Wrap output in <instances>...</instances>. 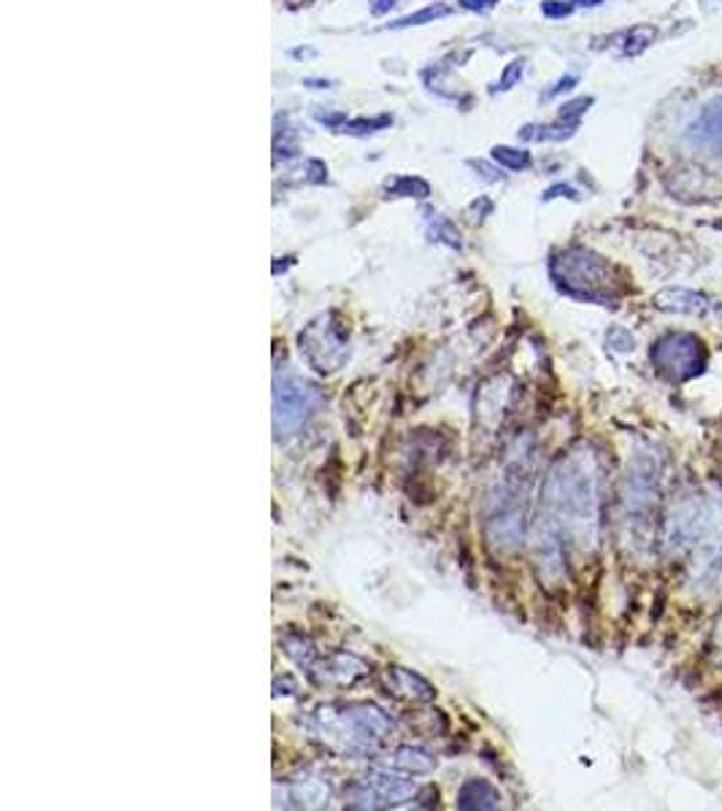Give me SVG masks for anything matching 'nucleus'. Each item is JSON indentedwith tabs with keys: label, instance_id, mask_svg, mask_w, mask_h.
I'll return each mask as SVG.
<instances>
[{
	"label": "nucleus",
	"instance_id": "f257e3e1",
	"mask_svg": "<svg viewBox=\"0 0 722 811\" xmlns=\"http://www.w3.org/2000/svg\"><path fill=\"white\" fill-rule=\"evenodd\" d=\"M598 469L593 454L573 452L549 471L544 484L542 544L560 560L568 544L590 547L598 536Z\"/></svg>",
	"mask_w": 722,
	"mask_h": 811
},
{
	"label": "nucleus",
	"instance_id": "423d86ee",
	"mask_svg": "<svg viewBox=\"0 0 722 811\" xmlns=\"http://www.w3.org/2000/svg\"><path fill=\"white\" fill-rule=\"evenodd\" d=\"M649 358H653L655 369L671 382H688L707 369V347L696 333H685V330L663 336L653 347Z\"/></svg>",
	"mask_w": 722,
	"mask_h": 811
},
{
	"label": "nucleus",
	"instance_id": "39448f33",
	"mask_svg": "<svg viewBox=\"0 0 722 811\" xmlns=\"http://www.w3.org/2000/svg\"><path fill=\"white\" fill-rule=\"evenodd\" d=\"M319 393L304 376L284 371L274 382V434L276 438H289L298 434L306 419L315 414Z\"/></svg>",
	"mask_w": 722,
	"mask_h": 811
},
{
	"label": "nucleus",
	"instance_id": "7c9ffc66",
	"mask_svg": "<svg viewBox=\"0 0 722 811\" xmlns=\"http://www.w3.org/2000/svg\"><path fill=\"white\" fill-rule=\"evenodd\" d=\"M577 9H595V6H603V0H573Z\"/></svg>",
	"mask_w": 722,
	"mask_h": 811
},
{
	"label": "nucleus",
	"instance_id": "c756f323",
	"mask_svg": "<svg viewBox=\"0 0 722 811\" xmlns=\"http://www.w3.org/2000/svg\"><path fill=\"white\" fill-rule=\"evenodd\" d=\"M304 85H306V87H311V90H328L330 81H328V79H325V81H322V79H306Z\"/></svg>",
	"mask_w": 722,
	"mask_h": 811
},
{
	"label": "nucleus",
	"instance_id": "393cba45",
	"mask_svg": "<svg viewBox=\"0 0 722 811\" xmlns=\"http://www.w3.org/2000/svg\"><path fill=\"white\" fill-rule=\"evenodd\" d=\"M571 198V200H579V193L573 187L568 185H558V187H549L547 193H544V200H553V198Z\"/></svg>",
	"mask_w": 722,
	"mask_h": 811
},
{
	"label": "nucleus",
	"instance_id": "1a4fd4ad",
	"mask_svg": "<svg viewBox=\"0 0 722 811\" xmlns=\"http://www.w3.org/2000/svg\"><path fill=\"white\" fill-rule=\"evenodd\" d=\"M685 139L692 150H698L701 155L714 157L722 163V95L709 100L701 111H698L696 120L690 122L685 130Z\"/></svg>",
	"mask_w": 722,
	"mask_h": 811
},
{
	"label": "nucleus",
	"instance_id": "4be33fe9",
	"mask_svg": "<svg viewBox=\"0 0 722 811\" xmlns=\"http://www.w3.org/2000/svg\"><path fill=\"white\" fill-rule=\"evenodd\" d=\"M430 235H434V241H444L447 246H452V250H460V233L458 230L452 228V224L447 222V219H434V230H430Z\"/></svg>",
	"mask_w": 722,
	"mask_h": 811
},
{
	"label": "nucleus",
	"instance_id": "aec40b11",
	"mask_svg": "<svg viewBox=\"0 0 722 811\" xmlns=\"http://www.w3.org/2000/svg\"><path fill=\"white\" fill-rule=\"evenodd\" d=\"M525 65H528V61H525V57H517V61L508 63L506 68H503L501 79L495 81L493 92H508V90H514V87L519 85V79H523V76H525Z\"/></svg>",
	"mask_w": 722,
	"mask_h": 811
},
{
	"label": "nucleus",
	"instance_id": "f8f14e48",
	"mask_svg": "<svg viewBox=\"0 0 722 811\" xmlns=\"http://www.w3.org/2000/svg\"><path fill=\"white\" fill-rule=\"evenodd\" d=\"M354 662L360 660L352 655H333L325 662V671H311V677H315L317 684H352L354 679H360L365 673V671H347Z\"/></svg>",
	"mask_w": 722,
	"mask_h": 811
},
{
	"label": "nucleus",
	"instance_id": "2eb2a0df",
	"mask_svg": "<svg viewBox=\"0 0 722 811\" xmlns=\"http://www.w3.org/2000/svg\"><path fill=\"white\" fill-rule=\"evenodd\" d=\"M393 768L404 774H430L436 768V760L417 747H401L393 755Z\"/></svg>",
	"mask_w": 722,
	"mask_h": 811
},
{
	"label": "nucleus",
	"instance_id": "cd10ccee",
	"mask_svg": "<svg viewBox=\"0 0 722 811\" xmlns=\"http://www.w3.org/2000/svg\"><path fill=\"white\" fill-rule=\"evenodd\" d=\"M395 3H398V0H371V14L384 17Z\"/></svg>",
	"mask_w": 722,
	"mask_h": 811
},
{
	"label": "nucleus",
	"instance_id": "ddd939ff",
	"mask_svg": "<svg viewBox=\"0 0 722 811\" xmlns=\"http://www.w3.org/2000/svg\"><path fill=\"white\" fill-rule=\"evenodd\" d=\"M387 679H390V682H393L395 695L414 698V701H428V698L436 695L434 687L425 682L423 677H417V673L406 671V668H393Z\"/></svg>",
	"mask_w": 722,
	"mask_h": 811
},
{
	"label": "nucleus",
	"instance_id": "2f4dec72",
	"mask_svg": "<svg viewBox=\"0 0 722 811\" xmlns=\"http://www.w3.org/2000/svg\"><path fill=\"white\" fill-rule=\"evenodd\" d=\"M718 647H720V653H722V617H720V623H718Z\"/></svg>",
	"mask_w": 722,
	"mask_h": 811
},
{
	"label": "nucleus",
	"instance_id": "c85d7f7f",
	"mask_svg": "<svg viewBox=\"0 0 722 811\" xmlns=\"http://www.w3.org/2000/svg\"><path fill=\"white\" fill-rule=\"evenodd\" d=\"M315 55H317V52L309 50V46H306V50H293V52H289V57H295V61H306V57H315Z\"/></svg>",
	"mask_w": 722,
	"mask_h": 811
},
{
	"label": "nucleus",
	"instance_id": "dca6fc26",
	"mask_svg": "<svg viewBox=\"0 0 722 811\" xmlns=\"http://www.w3.org/2000/svg\"><path fill=\"white\" fill-rule=\"evenodd\" d=\"M447 14H452V9H449V6H444V3H434V6H428V9H423V11H414V14H408V17H401V20H395V22H390V31H406V28H419V25H428V22H436V20H441V17H447Z\"/></svg>",
	"mask_w": 722,
	"mask_h": 811
},
{
	"label": "nucleus",
	"instance_id": "473e14b6",
	"mask_svg": "<svg viewBox=\"0 0 722 811\" xmlns=\"http://www.w3.org/2000/svg\"><path fill=\"white\" fill-rule=\"evenodd\" d=\"M714 314H718V317H722V304H714V309H712Z\"/></svg>",
	"mask_w": 722,
	"mask_h": 811
},
{
	"label": "nucleus",
	"instance_id": "9b49d317",
	"mask_svg": "<svg viewBox=\"0 0 722 811\" xmlns=\"http://www.w3.org/2000/svg\"><path fill=\"white\" fill-rule=\"evenodd\" d=\"M501 796L490 781L484 779H471L460 787L458 807L460 809H499Z\"/></svg>",
	"mask_w": 722,
	"mask_h": 811
},
{
	"label": "nucleus",
	"instance_id": "6ab92c4d",
	"mask_svg": "<svg viewBox=\"0 0 722 811\" xmlns=\"http://www.w3.org/2000/svg\"><path fill=\"white\" fill-rule=\"evenodd\" d=\"M393 125V117L390 114H382V117H371V120H365V117H358V120H347L344 128L339 130V133H347V135H371L376 133V130H384Z\"/></svg>",
	"mask_w": 722,
	"mask_h": 811
},
{
	"label": "nucleus",
	"instance_id": "9d476101",
	"mask_svg": "<svg viewBox=\"0 0 722 811\" xmlns=\"http://www.w3.org/2000/svg\"><path fill=\"white\" fill-rule=\"evenodd\" d=\"M660 311H671V314H690V317H703L714 309V300L709 295L696 293V289H685V287H666L655 295L653 300Z\"/></svg>",
	"mask_w": 722,
	"mask_h": 811
},
{
	"label": "nucleus",
	"instance_id": "20e7f679",
	"mask_svg": "<svg viewBox=\"0 0 722 811\" xmlns=\"http://www.w3.org/2000/svg\"><path fill=\"white\" fill-rule=\"evenodd\" d=\"M319 736L322 742L339 744L349 755H369L379 749L390 733V722L382 709L371 703H349V706H330L317 714Z\"/></svg>",
	"mask_w": 722,
	"mask_h": 811
},
{
	"label": "nucleus",
	"instance_id": "bb28decb",
	"mask_svg": "<svg viewBox=\"0 0 722 811\" xmlns=\"http://www.w3.org/2000/svg\"><path fill=\"white\" fill-rule=\"evenodd\" d=\"M469 165H471V168L482 171V179L484 182H499L501 179V171H493L488 163H482V160H471Z\"/></svg>",
	"mask_w": 722,
	"mask_h": 811
},
{
	"label": "nucleus",
	"instance_id": "a211bd4d",
	"mask_svg": "<svg viewBox=\"0 0 722 811\" xmlns=\"http://www.w3.org/2000/svg\"><path fill=\"white\" fill-rule=\"evenodd\" d=\"M493 163L508 171H528L534 157H530V152L514 150V146H493Z\"/></svg>",
	"mask_w": 722,
	"mask_h": 811
},
{
	"label": "nucleus",
	"instance_id": "b1692460",
	"mask_svg": "<svg viewBox=\"0 0 722 811\" xmlns=\"http://www.w3.org/2000/svg\"><path fill=\"white\" fill-rule=\"evenodd\" d=\"M579 85V76L577 74H566V76H560V79L558 81H555V85L553 87H549V90L547 92H544V98H547V100H553V98H558V95H564V92H571L573 90V87H577Z\"/></svg>",
	"mask_w": 722,
	"mask_h": 811
},
{
	"label": "nucleus",
	"instance_id": "f3484780",
	"mask_svg": "<svg viewBox=\"0 0 722 811\" xmlns=\"http://www.w3.org/2000/svg\"><path fill=\"white\" fill-rule=\"evenodd\" d=\"M390 198H419L425 200L430 195V185L419 176H398L395 182L387 185Z\"/></svg>",
	"mask_w": 722,
	"mask_h": 811
},
{
	"label": "nucleus",
	"instance_id": "7ed1b4c3",
	"mask_svg": "<svg viewBox=\"0 0 722 811\" xmlns=\"http://www.w3.org/2000/svg\"><path fill=\"white\" fill-rule=\"evenodd\" d=\"M549 276L560 293H566L568 298L588 300V304L612 306L628 293V284L617 265L584 246H571V250L555 254L549 263Z\"/></svg>",
	"mask_w": 722,
	"mask_h": 811
},
{
	"label": "nucleus",
	"instance_id": "6e6552de",
	"mask_svg": "<svg viewBox=\"0 0 722 811\" xmlns=\"http://www.w3.org/2000/svg\"><path fill=\"white\" fill-rule=\"evenodd\" d=\"M300 354L319 374L339 371L349 358L347 333L336 328V325H330V319H319V322L306 328V333H300Z\"/></svg>",
	"mask_w": 722,
	"mask_h": 811
},
{
	"label": "nucleus",
	"instance_id": "f03ea898",
	"mask_svg": "<svg viewBox=\"0 0 722 811\" xmlns=\"http://www.w3.org/2000/svg\"><path fill=\"white\" fill-rule=\"evenodd\" d=\"M666 547L690 555L696 582L714 577L722 568V495L692 493L674 503L666 523Z\"/></svg>",
	"mask_w": 722,
	"mask_h": 811
},
{
	"label": "nucleus",
	"instance_id": "4468645a",
	"mask_svg": "<svg viewBox=\"0 0 722 811\" xmlns=\"http://www.w3.org/2000/svg\"><path fill=\"white\" fill-rule=\"evenodd\" d=\"M620 55L636 57L647 52L658 41V28L655 25H633L625 33H620Z\"/></svg>",
	"mask_w": 722,
	"mask_h": 811
},
{
	"label": "nucleus",
	"instance_id": "412c9836",
	"mask_svg": "<svg viewBox=\"0 0 722 811\" xmlns=\"http://www.w3.org/2000/svg\"><path fill=\"white\" fill-rule=\"evenodd\" d=\"M593 103H595L593 95H582V98L568 100V103L560 106L558 120H566V122H582V117L588 114L590 106H593Z\"/></svg>",
	"mask_w": 722,
	"mask_h": 811
},
{
	"label": "nucleus",
	"instance_id": "a878e982",
	"mask_svg": "<svg viewBox=\"0 0 722 811\" xmlns=\"http://www.w3.org/2000/svg\"><path fill=\"white\" fill-rule=\"evenodd\" d=\"M460 6H463V9H469V11H479V14H482V11L495 9V6H499V0H460Z\"/></svg>",
	"mask_w": 722,
	"mask_h": 811
},
{
	"label": "nucleus",
	"instance_id": "5701e85b",
	"mask_svg": "<svg viewBox=\"0 0 722 811\" xmlns=\"http://www.w3.org/2000/svg\"><path fill=\"white\" fill-rule=\"evenodd\" d=\"M573 0L568 3V0H544L542 3V14L547 17V20H564V17H571L573 14Z\"/></svg>",
	"mask_w": 722,
	"mask_h": 811
},
{
	"label": "nucleus",
	"instance_id": "0eeeda50",
	"mask_svg": "<svg viewBox=\"0 0 722 811\" xmlns=\"http://www.w3.org/2000/svg\"><path fill=\"white\" fill-rule=\"evenodd\" d=\"M417 796V785L398 774H369L347 790V807L352 809H387L412 801Z\"/></svg>",
	"mask_w": 722,
	"mask_h": 811
}]
</instances>
